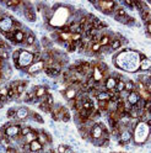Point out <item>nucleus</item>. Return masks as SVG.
Here are the masks:
<instances>
[{
  "label": "nucleus",
  "instance_id": "2",
  "mask_svg": "<svg viewBox=\"0 0 151 153\" xmlns=\"http://www.w3.org/2000/svg\"><path fill=\"white\" fill-rule=\"evenodd\" d=\"M32 63H33V53L27 50L20 48V56H18V61H17V69L25 71Z\"/></svg>",
  "mask_w": 151,
  "mask_h": 153
},
{
  "label": "nucleus",
  "instance_id": "35",
  "mask_svg": "<svg viewBox=\"0 0 151 153\" xmlns=\"http://www.w3.org/2000/svg\"><path fill=\"white\" fill-rule=\"evenodd\" d=\"M81 38H82L81 33H71V41L73 42H79V41H81Z\"/></svg>",
  "mask_w": 151,
  "mask_h": 153
},
{
  "label": "nucleus",
  "instance_id": "13",
  "mask_svg": "<svg viewBox=\"0 0 151 153\" xmlns=\"http://www.w3.org/2000/svg\"><path fill=\"white\" fill-rule=\"evenodd\" d=\"M105 88L106 90H113V89H116V85H117V79L113 76L112 74L108 76V78L105 79Z\"/></svg>",
  "mask_w": 151,
  "mask_h": 153
},
{
  "label": "nucleus",
  "instance_id": "10",
  "mask_svg": "<svg viewBox=\"0 0 151 153\" xmlns=\"http://www.w3.org/2000/svg\"><path fill=\"white\" fill-rule=\"evenodd\" d=\"M48 93H49L48 85H37V87H34V94H36V98L38 100Z\"/></svg>",
  "mask_w": 151,
  "mask_h": 153
},
{
  "label": "nucleus",
  "instance_id": "40",
  "mask_svg": "<svg viewBox=\"0 0 151 153\" xmlns=\"http://www.w3.org/2000/svg\"><path fill=\"white\" fill-rule=\"evenodd\" d=\"M64 153H74V151H73V148H70L69 146L67 147V149H65V152Z\"/></svg>",
  "mask_w": 151,
  "mask_h": 153
},
{
  "label": "nucleus",
  "instance_id": "1",
  "mask_svg": "<svg viewBox=\"0 0 151 153\" xmlns=\"http://www.w3.org/2000/svg\"><path fill=\"white\" fill-rule=\"evenodd\" d=\"M150 137V126L145 122L138 121L135 127L133 128V141L136 146H141L149 141Z\"/></svg>",
  "mask_w": 151,
  "mask_h": 153
},
{
  "label": "nucleus",
  "instance_id": "38",
  "mask_svg": "<svg viewBox=\"0 0 151 153\" xmlns=\"http://www.w3.org/2000/svg\"><path fill=\"white\" fill-rule=\"evenodd\" d=\"M67 145H59L58 146V148H56V153H64L65 152V149H67Z\"/></svg>",
  "mask_w": 151,
  "mask_h": 153
},
{
  "label": "nucleus",
  "instance_id": "26",
  "mask_svg": "<svg viewBox=\"0 0 151 153\" xmlns=\"http://www.w3.org/2000/svg\"><path fill=\"white\" fill-rule=\"evenodd\" d=\"M71 112H70V110L65 106V109H64V111H63V115H62V121L63 122H69L70 120H71Z\"/></svg>",
  "mask_w": 151,
  "mask_h": 153
},
{
  "label": "nucleus",
  "instance_id": "16",
  "mask_svg": "<svg viewBox=\"0 0 151 153\" xmlns=\"http://www.w3.org/2000/svg\"><path fill=\"white\" fill-rule=\"evenodd\" d=\"M43 72L48 75L49 78H56V76H59L62 74V71L55 69V68H53V67H44Z\"/></svg>",
  "mask_w": 151,
  "mask_h": 153
},
{
  "label": "nucleus",
  "instance_id": "12",
  "mask_svg": "<svg viewBox=\"0 0 151 153\" xmlns=\"http://www.w3.org/2000/svg\"><path fill=\"white\" fill-rule=\"evenodd\" d=\"M62 94L64 95V98L68 100H71V99H75V97L78 95V90L73 88V87H68V88H65L64 91H62Z\"/></svg>",
  "mask_w": 151,
  "mask_h": 153
},
{
  "label": "nucleus",
  "instance_id": "24",
  "mask_svg": "<svg viewBox=\"0 0 151 153\" xmlns=\"http://www.w3.org/2000/svg\"><path fill=\"white\" fill-rule=\"evenodd\" d=\"M97 101H108L111 98H109V95L107 91H98V94L96 95V98H95Z\"/></svg>",
  "mask_w": 151,
  "mask_h": 153
},
{
  "label": "nucleus",
  "instance_id": "36",
  "mask_svg": "<svg viewBox=\"0 0 151 153\" xmlns=\"http://www.w3.org/2000/svg\"><path fill=\"white\" fill-rule=\"evenodd\" d=\"M145 33H146V37L150 38V33H151V21L150 22H146L145 24Z\"/></svg>",
  "mask_w": 151,
  "mask_h": 153
},
{
  "label": "nucleus",
  "instance_id": "42",
  "mask_svg": "<svg viewBox=\"0 0 151 153\" xmlns=\"http://www.w3.org/2000/svg\"><path fill=\"white\" fill-rule=\"evenodd\" d=\"M114 153H120V152H114Z\"/></svg>",
  "mask_w": 151,
  "mask_h": 153
},
{
  "label": "nucleus",
  "instance_id": "5",
  "mask_svg": "<svg viewBox=\"0 0 151 153\" xmlns=\"http://www.w3.org/2000/svg\"><path fill=\"white\" fill-rule=\"evenodd\" d=\"M117 141H118V145L119 146H123V147L127 146L129 142L133 141V131H131L130 128H128V127L124 128L123 131H120Z\"/></svg>",
  "mask_w": 151,
  "mask_h": 153
},
{
  "label": "nucleus",
  "instance_id": "20",
  "mask_svg": "<svg viewBox=\"0 0 151 153\" xmlns=\"http://www.w3.org/2000/svg\"><path fill=\"white\" fill-rule=\"evenodd\" d=\"M4 4L6 7H10L12 10H17L18 6L21 5V1L20 0H7V1H4Z\"/></svg>",
  "mask_w": 151,
  "mask_h": 153
},
{
  "label": "nucleus",
  "instance_id": "4",
  "mask_svg": "<svg viewBox=\"0 0 151 153\" xmlns=\"http://www.w3.org/2000/svg\"><path fill=\"white\" fill-rule=\"evenodd\" d=\"M12 22H14V17L10 16L9 14L5 13V15L0 19V33H6L12 31Z\"/></svg>",
  "mask_w": 151,
  "mask_h": 153
},
{
  "label": "nucleus",
  "instance_id": "15",
  "mask_svg": "<svg viewBox=\"0 0 151 153\" xmlns=\"http://www.w3.org/2000/svg\"><path fill=\"white\" fill-rule=\"evenodd\" d=\"M150 68H151V61L149 57H146L145 59L140 61V64H139V71L141 73H146V72H150Z\"/></svg>",
  "mask_w": 151,
  "mask_h": 153
},
{
  "label": "nucleus",
  "instance_id": "8",
  "mask_svg": "<svg viewBox=\"0 0 151 153\" xmlns=\"http://www.w3.org/2000/svg\"><path fill=\"white\" fill-rule=\"evenodd\" d=\"M20 130H21V125H17V123L12 122L11 125L5 130L4 135H6L7 137H10V138H15V137H17L18 135H20Z\"/></svg>",
  "mask_w": 151,
  "mask_h": 153
},
{
  "label": "nucleus",
  "instance_id": "30",
  "mask_svg": "<svg viewBox=\"0 0 151 153\" xmlns=\"http://www.w3.org/2000/svg\"><path fill=\"white\" fill-rule=\"evenodd\" d=\"M31 130H32V127L31 126H27V125H21V130H20V135L21 136H26V135H28V133L31 132Z\"/></svg>",
  "mask_w": 151,
  "mask_h": 153
},
{
  "label": "nucleus",
  "instance_id": "41",
  "mask_svg": "<svg viewBox=\"0 0 151 153\" xmlns=\"http://www.w3.org/2000/svg\"><path fill=\"white\" fill-rule=\"evenodd\" d=\"M0 102H3V101H1V97H0Z\"/></svg>",
  "mask_w": 151,
  "mask_h": 153
},
{
  "label": "nucleus",
  "instance_id": "28",
  "mask_svg": "<svg viewBox=\"0 0 151 153\" xmlns=\"http://www.w3.org/2000/svg\"><path fill=\"white\" fill-rule=\"evenodd\" d=\"M16 110H17V108H10L7 110V112H6V117L9 119V120H14V119H16Z\"/></svg>",
  "mask_w": 151,
  "mask_h": 153
},
{
  "label": "nucleus",
  "instance_id": "31",
  "mask_svg": "<svg viewBox=\"0 0 151 153\" xmlns=\"http://www.w3.org/2000/svg\"><path fill=\"white\" fill-rule=\"evenodd\" d=\"M22 27H23L22 22L16 20V19H14V22H12V28L14 30H22Z\"/></svg>",
  "mask_w": 151,
  "mask_h": 153
},
{
  "label": "nucleus",
  "instance_id": "27",
  "mask_svg": "<svg viewBox=\"0 0 151 153\" xmlns=\"http://www.w3.org/2000/svg\"><path fill=\"white\" fill-rule=\"evenodd\" d=\"M18 56H20V48L18 50H15L14 52H12V54H11V59H12V64H14V67L17 69V61H18Z\"/></svg>",
  "mask_w": 151,
  "mask_h": 153
},
{
  "label": "nucleus",
  "instance_id": "21",
  "mask_svg": "<svg viewBox=\"0 0 151 153\" xmlns=\"http://www.w3.org/2000/svg\"><path fill=\"white\" fill-rule=\"evenodd\" d=\"M140 17H141V20H143L144 24L150 22V21H151V13H150V9H145V10L140 11Z\"/></svg>",
  "mask_w": 151,
  "mask_h": 153
},
{
  "label": "nucleus",
  "instance_id": "18",
  "mask_svg": "<svg viewBox=\"0 0 151 153\" xmlns=\"http://www.w3.org/2000/svg\"><path fill=\"white\" fill-rule=\"evenodd\" d=\"M38 130H34V128H32L31 130V132L28 133V135H26L25 136V142L26 143H31L32 141H34V140H37V137H38Z\"/></svg>",
  "mask_w": 151,
  "mask_h": 153
},
{
  "label": "nucleus",
  "instance_id": "11",
  "mask_svg": "<svg viewBox=\"0 0 151 153\" xmlns=\"http://www.w3.org/2000/svg\"><path fill=\"white\" fill-rule=\"evenodd\" d=\"M26 32L23 30H15L14 33V40L16 42V45H23L25 40H26Z\"/></svg>",
  "mask_w": 151,
  "mask_h": 153
},
{
  "label": "nucleus",
  "instance_id": "33",
  "mask_svg": "<svg viewBox=\"0 0 151 153\" xmlns=\"http://www.w3.org/2000/svg\"><path fill=\"white\" fill-rule=\"evenodd\" d=\"M123 90H124V80H119V82H117L116 91L120 93V91H123Z\"/></svg>",
  "mask_w": 151,
  "mask_h": 153
},
{
  "label": "nucleus",
  "instance_id": "32",
  "mask_svg": "<svg viewBox=\"0 0 151 153\" xmlns=\"http://www.w3.org/2000/svg\"><path fill=\"white\" fill-rule=\"evenodd\" d=\"M42 61V51L33 52V62H40Z\"/></svg>",
  "mask_w": 151,
  "mask_h": 153
},
{
  "label": "nucleus",
  "instance_id": "17",
  "mask_svg": "<svg viewBox=\"0 0 151 153\" xmlns=\"http://www.w3.org/2000/svg\"><path fill=\"white\" fill-rule=\"evenodd\" d=\"M37 42V40H36V36L32 33V32H27V35H26V40H25V46L26 47H32L34 43Z\"/></svg>",
  "mask_w": 151,
  "mask_h": 153
},
{
  "label": "nucleus",
  "instance_id": "39",
  "mask_svg": "<svg viewBox=\"0 0 151 153\" xmlns=\"http://www.w3.org/2000/svg\"><path fill=\"white\" fill-rule=\"evenodd\" d=\"M0 153H6V147L0 145Z\"/></svg>",
  "mask_w": 151,
  "mask_h": 153
},
{
  "label": "nucleus",
  "instance_id": "6",
  "mask_svg": "<svg viewBox=\"0 0 151 153\" xmlns=\"http://www.w3.org/2000/svg\"><path fill=\"white\" fill-rule=\"evenodd\" d=\"M43 69H44V62L43 61H40V62H33L23 72H26L28 75H36V74L43 72Z\"/></svg>",
  "mask_w": 151,
  "mask_h": 153
},
{
  "label": "nucleus",
  "instance_id": "19",
  "mask_svg": "<svg viewBox=\"0 0 151 153\" xmlns=\"http://www.w3.org/2000/svg\"><path fill=\"white\" fill-rule=\"evenodd\" d=\"M124 90H127L128 93L136 91V88H135V82H133L131 79H127V80L124 82Z\"/></svg>",
  "mask_w": 151,
  "mask_h": 153
},
{
  "label": "nucleus",
  "instance_id": "34",
  "mask_svg": "<svg viewBox=\"0 0 151 153\" xmlns=\"http://www.w3.org/2000/svg\"><path fill=\"white\" fill-rule=\"evenodd\" d=\"M45 102L49 105V106H53V105L55 104L54 102V98H53V95L51 94V93H48L47 94V99H45Z\"/></svg>",
  "mask_w": 151,
  "mask_h": 153
},
{
  "label": "nucleus",
  "instance_id": "7",
  "mask_svg": "<svg viewBox=\"0 0 151 153\" xmlns=\"http://www.w3.org/2000/svg\"><path fill=\"white\" fill-rule=\"evenodd\" d=\"M30 115H31V110L27 106H20L16 110V120L25 122V121H27L28 119H30Z\"/></svg>",
  "mask_w": 151,
  "mask_h": 153
},
{
  "label": "nucleus",
  "instance_id": "29",
  "mask_svg": "<svg viewBox=\"0 0 151 153\" xmlns=\"http://www.w3.org/2000/svg\"><path fill=\"white\" fill-rule=\"evenodd\" d=\"M38 108H40V110L41 111H43V112H45V114H51V108L52 106H49L47 102H40L38 104Z\"/></svg>",
  "mask_w": 151,
  "mask_h": 153
},
{
  "label": "nucleus",
  "instance_id": "14",
  "mask_svg": "<svg viewBox=\"0 0 151 153\" xmlns=\"http://www.w3.org/2000/svg\"><path fill=\"white\" fill-rule=\"evenodd\" d=\"M139 99H140V95L138 94V91H131V93L128 94L125 101L129 105H131V106H134V105H136V102L139 101Z\"/></svg>",
  "mask_w": 151,
  "mask_h": 153
},
{
  "label": "nucleus",
  "instance_id": "9",
  "mask_svg": "<svg viewBox=\"0 0 151 153\" xmlns=\"http://www.w3.org/2000/svg\"><path fill=\"white\" fill-rule=\"evenodd\" d=\"M102 137V127H101V123L100 122H96L95 125L92 126L91 131H90V142L92 140H97V138H101Z\"/></svg>",
  "mask_w": 151,
  "mask_h": 153
},
{
  "label": "nucleus",
  "instance_id": "25",
  "mask_svg": "<svg viewBox=\"0 0 151 153\" xmlns=\"http://www.w3.org/2000/svg\"><path fill=\"white\" fill-rule=\"evenodd\" d=\"M30 117L34 121V122H37V123H44V119L41 116V115L38 114V112H34V111H31V115H30Z\"/></svg>",
  "mask_w": 151,
  "mask_h": 153
},
{
  "label": "nucleus",
  "instance_id": "23",
  "mask_svg": "<svg viewBox=\"0 0 151 153\" xmlns=\"http://www.w3.org/2000/svg\"><path fill=\"white\" fill-rule=\"evenodd\" d=\"M109 42H111V35L107 33V32H103V35H102V37H101V41H100L101 47L109 46Z\"/></svg>",
  "mask_w": 151,
  "mask_h": 153
},
{
  "label": "nucleus",
  "instance_id": "22",
  "mask_svg": "<svg viewBox=\"0 0 151 153\" xmlns=\"http://www.w3.org/2000/svg\"><path fill=\"white\" fill-rule=\"evenodd\" d=\"M30 149H31L32 153H36V152L42 151V149H43V146H42L37 140H34V141H32V142L30 143Z\"/></svg>",
  "mask_w": 151,
  "mask_h": 153
},
{
  "label": "nucleus",
  "instance_id": "3",
  "mask_svg": "<svg viewBox=\"0 0 151 153\" xmlns=\"http://www.w3.org/2000/svg\"><path fill=\"white\" fill-rule=\"evenodd\" d=\"M91 4L97 7L100 11H102L106 15H113L116 6L118 5V3L116 1H106V0H98V1H91Z\"/></svg>",
  "mask_w": 151,
  "mask_h": 153
},
{
  "label": "nucleus",
  "instance_id": "37",
  "mask_svg": "<svg viewBox=\"0 0 151 153\" xmlns=\"http://www.w3.org/2000/svg\"><path fill=\"white\" fill-rule=\"evenodd\" d=\"M123 4H124V5H127V6H129L130 9H134V10H135L134 0H124V1H123Z\"/></svg>",
  "mask_w": 151,
  "mask_h": 153
}]
</instances>
